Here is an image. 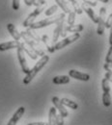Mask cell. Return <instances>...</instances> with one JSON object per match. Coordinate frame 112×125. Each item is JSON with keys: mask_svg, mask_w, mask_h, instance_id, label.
I'll return each instance as SVG.
<instances>
[{"mask_svg": "<svg viewBox=\"0 0 112 125\" xmlns=\"http://www.w3.org/2000/svg\"><path fill=\"white\" fill-rule=\"evenodd\" d=\"M7 29H8V31H9V33H10V35L13 37V39H14L15 41H17V42L20 41V39H21L20 33L17 31V29H16V26H15L14 24L9 23V24L7 25Z\"/></svg>", "mask_w": 112, "mask_h": 125, "instance_id": "16", "label": "cell"}, {"mask_svg": "<svg viewBox=\"0 0 112 125\" xmlns=\"http://www.w3.org/2000/svg\"><path fill=\"white\" fill-rule=\"evenodd\" d=\"M41 42H44V44H45V46L47 47V49H48V52L53 53V52L55 51L54 45L50 44V40H49L48 36H47V35H44V36L41 38Z\"/></svg>", "mask_w": 112, "mask_h": 125, "instance_id": "19", "label": "cell"}, {"mask_svg": "<svg viewBox=\"0 0 112 125\" xmlns=\"http://www.w3.org/2000/svg\"><path fill=\"white\" fill-rule=\"evenodd\" d=\"M27 125H48L47 122H31L28 123Z\"/></svg>", "mask_w": 112, "mask_h": 125, "instance_id": "34", "label": "cell"}, {"mask_svg": "<svg viewBox=\"0 0 112 125\" xmlns=\"http://www.w3.org/2000/svg\"><path fill=\"white\" fill-rule=\"evenodd\" d=\"M85 4H87L88 6H92V7H95V6H97V2L95 1V0H82Z\"/></svg>", "mask_w": 112, "mask_h": 125, "instance_id": "31", "label": "cell"}, {"mask_svg": "<svg viewBox=\"0 0 112 125\" xmlns=\"http://www.w3.org/2000/svg\"><path fill=\"white\" fill-rule=\"evenodd\" d=\"M69 76L72 77V78L80 80V81H84V82H87V81L90 80V75L89 74L80 72V71L75 70V69H72V70L69 71Z\"/></svg>", "mask_w": 112, "mask_h": 125, "instance_id": "12", "label": "cell"}, {"mask_svg": "<svg viewBox=\"0 0 112 125\" xmlns=\"http://www.w3.org/2000/svg\"><path fill=\"white\" fill-rule=\"evenodd\" d=\"M25 113V108L24 107H19L18 109L16 111V113L14 114V115L12 116V118L9 120L7 125H16L17 122L19 121V119L22 117V115Z\"/></svg>", "mask_w": 112, "mask_h": 125, "instance_id": "13", "label": "cell"}, {"mask_svg": "<svg viewBox=\"0 0 112 125\" xmlns=\"http://www.w3.org/2000/svg\"><path fill=\"white\" fill-rule=\"evenodd\" d=\"M83 29H84V27L81 24H77V25H66V26H64V28H63V31H62L61 36L66 38V35H67L68 32L75 34V33H79Z\"/></svg>", "mask_w": 112, "mask_h": 125, "instance_id": "11", "label": "cell"}, {"mask_svg": "<svg viewBox=\"0 0 112 125\" xmlns=\"http://www.w3.org/2000/svg\"><path fill=\"white\" fill-rule=\"evenodd\" d=\"M51 101H52V103H53V105H54V108L59 112V114H60L63 117H67V116L69 115L68 110L66 109L65 106L62 104L61 99H59V97L54 96V97H52V100H51Z\"/></svg>", "mask_w": 112, "mask_h": 125, "instance_id": "9", "label": "cell"}, {"mask_svg": "<svg viewBox=\"0 0 112 125\" xmlns=\"http://www.w3.org/2000/svg\"><path fill=\"white\" fill-rule=\"evenodd\" d=\"M44 10H46V4L43 5V6L37 7L32 13L26 17V19L23 21V26L26 27V28H29V26H30L32 23H34V21H35V19L37 18V16H39V15H41V14L44 12Z\"/></svg>", "mask_w": 112, "mask_h": 125, "instance_id": "6", "label": "cell"}, {"mask_svg": "<svg viewBox=\"0 0 112 125\" xmlns=\"http://www.w3.org/2000/svg\"><path fill=\"white\" fill-rule=\"evenodd\" d=\"M102 87V104L104 107H109L111 105V95H110V85L106 78H103L101 81Z\"/></svg>", "mask_w": 112, "mask_h": 125, "instance_id": "4", "label": "cell"}, {"mask_svg": "<svg viewBox=\"0 0 112 125\" xmlns=\"http://www.w3.org/2000/svg\"><path fill=\"white\" fill-rule=\"evenodd\" d=\"M48 61H49V57H48V55L43 56L38 62H36V64L29 70V72L26 74V76L23 79V84L24 85H28L33 79H34V77L39 73V71L48 63Z\"/></svg>", "mask_w": 112, "mask_h": 125, "instance_id": "1", "label": "cell"}, {"mask_svg": "<svg viewBox=\"0 0 112 125\" xmlns=\"http://www.w3.org/2000/svg\"><path fill=\"white\" fill-rule=\"evenodd\" d=\"M25 33H26V35H27L31 40L35 41V42H38V43H40V42H41V38H40L39 36H37L36 33L33 32V30H31L30 28H27V30L25 31Z\"/></svg>", "mask_w": 112, "mask_h": 125, "instance_id": "23", "label": "cell"}, {"mask_svg": "<svg viewBox=\"0 0 112 125\" xmlns=\"http://www.w3.org/2000/svg\"><path fill=\"white\" fill-rule=\"evenodd\" d=\"M32 5H34V6H36V8H37V7H39V6H40L39 0H32Z\"/></svg>", "mask_w": 112, "mask_h": 125, "instance_id": "36", "label": "cell"}, {"mask_svg": "<svg viewBox=\"0 0 112 125\" xmlns=\"http://www.w3.org/2000/svg\"><path fill=\"white\" fill-rule=\"evenodd\" d=\"M12 6H13V9L15 11H17L19 9V6H20V0H13Z\"/></svg>", "mask_w": 112, "mask_h": 125, "instance_id": "30", "label": "cell"}, {"mask_svg": "<svg viewBox=\"0 0 112 125\" xmlns=\"http://www.w3.org/2000/svg\"><path fill=\"white\" fill-rule=\"evenodd\" d=\"M104 78L107 79V80H108V82H111V83H112V73H111V72H108V71H106Z\"/></svg>", "mask_w": 112, "mask_h": 125, "instance_id": "33", "label": "cell"}, {"mask_svg": "<svg viewBox=\"0 0 112 125\" xmlns=\"http://www.w3.org/2000/svg\"><path fill=\"white\" fill-rule=\"evenodd\" d=\"M16 55H17V59H18V62H19V64L21 66V69L22 71L27 74L30 70L29 66H28V63H27V61H26V58H25V53L22 49V47L19 45V47L16 48Z\"/></svg>", "mask_w": 112, "mask_h": 125, "instance_id": "8", "label": "cell"}, {"mask_svg": "<svg viewBox=\"0 0 112 125\" xmlns=\"http://www.w3.org/2000/svg\"><path fill=\"white\" fill-rule=\"evenodd\" d=\"M105 16H106V8L101 7L100 9V14L98 17V28H97V33L98 35L101 36L104 33L105 29Z\"/></svg>", "mask_w": 112, "mask_h": 125, "instance_id": "7", "label": "cell"}, {"mask_svg": "<svg viewBox=\"0 0 112 125\" xmlns=\"http://www.w3.org/2000/svg\"><path fill=\"white\" fill-rule=\"evenodd\" d=\"M79 38H80L79 33H75V34H73L72 36L64 38V40L59 41L58 42H56V43L54 44V48H55V50H60V49L64 48V47L68 46L69 44H71V43L76 42Z\"/></svg>", "mask_w": 112, "mask_h": 125, "instance_id": "5", "label": "cell"}, {"mask_svg": "<svg viewBox=\"0 0 112 125\" xmlns=\"http://www.w3.org/2000/svg\"><path fill=\"white\" fill-rule=\"evenodd\" d=\"M64 22H65V17H62L58 22H57V26L54 29V33H53V37H52V42L56 43L59 41V37L61 36L63 28H64Z\"/></svg>", "mask_w": 112, "mask_h": 125, "instance_id": "10", "label": "cell"}, {"mask_svg": "<svg viewBox=\"0 0 112 125\" xmlns=\"http://www.w3.org/2000/svg\"><path fill=\"white\" fill-rule=\"evenodd\" d=\"M53 84L56 85H63V84H68L70 82V76L67 75H59V76H55L52 79Z\"/></svg>", "mask_w": 112, "mask_h": 125, "instance_id": "18", "label": "cell"}, {"mask_svg": "<svg viewBox=\"0 0 112 125\" xmlns=\"http://www.w3.org/2000/svg\"><path fill=\"white\" fill-rule=\"evenodd\" d=\"M109 63H110V64H111V65H112V61H111V62H109Z\"/></svg>", "mask_w": 112, "mask_h": 125, "instance_id": "40", "label": "cell"}, {"mask_svg": "<svg viewBox=\"0 0 112 125\" xmlns=\"http://www.w3.org/2000/svg\"><path fill=\"white\" fill-rule=\"evenodd\" d=\"M111 14H112V12H111Z\"/></svg>", "mask_w": 112, "mask_h": 125, "instance_id": "41", "label": "cell"}, {"mask_svg": "<svg viewBox=\"0 0 112 125\" xmlns=\"http://www.w3.org/2000/svg\"><path fill=\"white\" fill-rule=\"evenodd\" d=\"M111 61H112V46H110L108 52H107V55H106V57H105V62L109 63Z\"/></svg>", "mask_w": 112, "mask_h": 125, "instance_id": "29", "label": "cell"}, {"mask_svg": "<svg viewBox=\"0 0 112 125\" xmlns=\"http://www.w3.org/2000/svg\"><path fill=\"white\" fill-rule=\"evenodd\" d=\"M20 36H21V38L23 39L24 42H25L28 46L31 47V48H32V50L36 53V54H37V55H38V56L43 57V56H45V55H46V54H45V51H44V49H43V47H42V45H41L40 43L36 42L35 41L31 40V39L26 35L25 31L20 32Z\"/></svg>", "mask_w": 112, "mask_h": 125, "instance_id": "3", "label": "cell"}, {"mask_svg": "<svg viewBox=\"0 0 112 125\" xmlns=\"http://www.w3.org/2000/svg\"><path fill=\"white\" fill-rule=\"evenodd\" d=\"M23 1H24V3H25L26 6H28V7L32 6V0H23Z\"/></svg>", "mask_w": 112, "mask_h": 125, "instance_id": "35", "label": "cell"}, {"mask_svg": "<svg viewBox=\"0 0 112 125\" xmlns=\"http://www.w3.org/2000/svg\"><path fill=\"white\" fill-rule=\"evenodd\" d=\"M62 17H65V14H59L55 16H51V17H48V18H45L43 20H40V21H37V22H34L32 23L29 28L31 30H37V29H41V28H45V27H48L49 25H52V24H55L57 23Z\"/></svg>", "mask_w": 112, "mask_h": 125, "instance_id": "2", "label": "cell"}, {"mask_svg": "<svg viewBox=\"0 0 112 125\" xmlns=\"http://www.w3.org/2000/svg\"><path fill=\"white\" fill-rule=\"evenodd\" d=\"M55 123H56V125H64V117L60 114H56Z\"/></svg>", "mask_w": 112, "mask_h": 125, "instance_id": "27", "label": "cell"}, {"mask_svg": "<svg viewBox=\"0 0 112 125\" xmlns=\"http://www.w3.org/2000/svg\"><path fill=\"white\" fill-rule=\"evenodd\" d=\"M20 45V42L17 41H11V42H3L0 43V51H7L10 49H15L17 48Z\"/></svg>", "mask_w": 112, "mask_h": 125, "instance_id": "14", "label": "cell"}, {"mask_svg": "<svg viewBox=\"0 0 112 125\" xmlns=\"http://www.w3.org/2000/svg\"><path fill=\"white\" fill-rule=\"evenodd\" d=\"M81 9H83V11L88 15V16L91 18V20H92L93 22L98 23V16H97V15L95 14V12L92 10V8H91L90 6H88V5L85 4V3H82Z\"/></svg>", "mask_w": 112, "mask_h": 125, "instance_id": "15", "label": "cell"}, {"mask_svg": "<svg viewBox=\"0 0 112 125\" xmlns=\"http://www.w3.org/2000/svg\"><path fill=\"white\" fill-rule=\"evenodd\" d=\"M98 1L102 2V3H108V2H109V0H98Z\"/></svg>", "mask_w": 112, "mask_h": 125, "instance_id": "39", "label": "cell"}, {"mask_svg": "<svg viewBox=\"0 0 112 125\" xmlns=\"http://www.w3.org/2000/svg\"><path fill=\"white\" fill-rule=\"evenodd\" d=\"M103 67H104V69L106 70V71H108V72H111L112 73V65L110 63H107V62H105L104 63V65H103Z\"/></svg>", "mask_w": 112, "mask_h": 125, "instance_id": "32", "label": "cell"}, {"mask_svg": "<svg viewBox=\"0 0 112 125\" xmlns=\"http://www.w3.org/2000/svg\"><path fill=\"white\" fill-rule=\"evenodd\" d=\"M56 111L57 110L55 109L54 107H51L49 109V113H48V125H56V123H55V117H56V114H57Z\"/></svg>", "mask_w": 112, "mask_h": 125, "instance_id": "20", "label": "cell"}, {"mask_svg": "<svg viewBox=\"0 0 112 125\" xmlns=\"http://www.w3.org/2000/svg\"><path fill=\"white\" fill-rule=\"evenodd\" d=\"M112 27V14H110L108 17H107V19L105 20V28H107V29H110Z\"/></svg>", "mask_w": 112, "mask_h": 125, "instance_id": "28", "label": "cell"}, {"mask_svg": "<svg viewBox=\"0 0 112 125\" xmlns=\"http://www.w3.org/2000/svg\"><path fill=\"white\" fill-rule=\"evenodd\" d=\"M71 3H72V5H73V7L75 8V12L76 13V14H78V15H81L82 14V9H81V6H80L79 4H78V2H77V0H69Z\"/></svg>", "mask_w": 112, "mask_h": 125, "instance_id": "24", "label": "cell"}, {"mask_svg": "<svg viewBox=\"0 0 112 125\" xmlns=\"http://www.w3.org/2000/svg\"><path fill=\"white\" fill-rule=\"evenodd\" d=\"M20 46L22 47L24 53H26L32 60H37V59H38V55L33 51L32 48H31L30 46H28L25 42H20Z\"/></svg>", "mask_w": 112, "mask_h": 125, "instance_id": "17", "label": "cell"}, {"mask_svg": "<svg viewBox=\"0 0 112 125\" xmlns=\"http://www.w3.org/2000/svg\"><path fill=\"white\" fill-rule=\"evenodd\" d=\"M55 2L57 3V6H59V8H61L64 12V14H70L72 11H71V8L69 7L68 3L65 1V0H55Z\"/></svg>", "mask_w": 112, "mask_h": 125, "instance_id": "21", "label": "cell"}, {"mask_svg": "<svg viewBox=\"0 0 112 125\" xmlns=\"http://www.w3.org/2000/svg\"><path fill=\"white\" fill-rule=\"evenodd\" d=\"M75 16H76V13L74 11H72L69 16H68V19H67V22H68V25H74L75 24Z\"/></svg>", "mask_w": 112, "mask_h": 125, "instance_id": "26", "label": "cell"}, {"mask_svg": "<svg viewBox=\"0 0 112 125\" xmlns=\"http://www.w3.org/2000/svg\"><path fill=\"white\" fill-rule=\"evenodd\" d=\"M61 102H62V104H63L64 106H67V107H69V108H71V109H73V110H76L78 108L77 103L75 102V101H73V100H71V99L62 98V99H61Z\"/></svg>", "mask_w": 112, "mask_h": 125, "instance_id": "22", "label": "cell"}, {"mask_svg": "<svg viewBox=\"0 0 112 125\" xmlns=\"http://www.w3.org/2000/svg\"><path fill=\"white\" fill-rule=\"evenodd\" d=\"M57 10H58V6H57V5H52L51 7H49L48 9L46 10L45 15H46L47 16H52L54 13H56V12H57Z\"/></svg>", "mask_w": 112, "mask_h": 125, "instance_id": "25", "label": "cell"}, {"mask_svg": "<svg viewBox=\"0 0 112 125\" xmlns=\"http://www.w3.org/2000/svg\"><path fill=\"white\" fill-rule=\"evenodd\" d=\"M109 44L112 46V27L110 28V35H109Z\"/></svg>", "mask_w": 112, "mask_h": 125, "instance_id": "37", "label": "cell"}, {"mask_svg": "<svg viewBox=\"0 0 112 125\" xmlns=\"http://www.w3.org/2000/svg\"><path fill=\"white\" fill-rule=\"evenodd\" d=\"M39 3H40V6H43L46 4V0H39Z\"/></svg>", "mask_w": 112, "mask_h": 125, "instance_id": "38", "label": "cell"}]
</instances>
